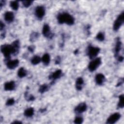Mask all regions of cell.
Instances as JSON below:
<instances>
[{
	"label": "cell",
	"instance_id": "22",
	"mask_svg": "<svg viewBox=\"0 0 124 124\" xmlns=\"http://www.w3.org/2000/svg\"><path fill=\"white\" fill-rule=\"evenodd\" d=\"M41 61V58L38 56H34L31 60V63L33 65L38 64Z\"/></svg>",
	"mask_w": 124,
	"mask_h": 124
},
{
	"label": "cell",
	"instance_id": "6",
	"mask_svg": "<svg viewBox=\"0 0 124 124\" xmlns=\"http://www.w3.org/2000/svg\"><path fill=\"white\" fill-rule=\"evenodd\" d=\"M121 117V114L119 113L116 112L111 115L107 120V124H113L117 122Z\"/></svg>",
	"mask_w": 124,
	"mask_h": 124
},
{
	"label": "cell",
	"instance_id": "9",
	"mask_svg": "<svg viewBox=\"0 0 124 124\" xmlns=\"http://www.w3.org/2000/svg\"><path fill=\"white\" fill-rule=\"evenodd\" d=\"M87 105L85 103H81L79 104L75 108V111L77 113H81L85 111L87 109Z\"/></svg>",
	"mask_w": 124,
	"mask_h": 124
},
{
	"label": "cell",
	"instance_id": "29",
	"mask_svg": "<svg viewBox=\"0 0 124 124\" xmlns=\"http://www.w3.org/2000/svg\"><path fill=\"white\" fill-rule=\"evenodd\" d=\"M14 103H15V100L12 98H10L7 100L6 105L8 106H10L13 105L14 104Z\"/></svg>",
	"mask_w": 124,
	"mask_h": 124
},
{
	"label": "cell",
	"instance_id": "36",
	"mask_svg": "<svg viewBox=\"0 0 124 124\" xmlns=\"http://www.w3.org/2000/svg\"><path fill=\"white\" fill-rule=\"evenodd\" d=\"M21 123H22L21 122L18 121H15L12 123V124H21Z\"/></svg>",
	"mask_w": 124,
	"mask_h": 124
},
{
	"label": "cell",
	"instance_id": "18",
	"mask_svg": "<svg viewBox=\"0 0 124 124\" xmlns=\"http://www.w3.org/2000/svg\"><path fill=\"white\" fill-rule=\"evenodd\" d=\"M24 114L25 116L30 117L33 116L34 114V109L33 108H27L24 112Z\"/></svg>",
	"mask_w": 124,
	"mask_h": 124
},
{
	"label": "cell",
	"instance_id": "20",
	"mask_svg": "<svg viewBox=\"0 0 124 124\" xmlns=\"http://www.w3.org/2000/svg\"><path fill=\"white\" fill-rule=\"evenodd\" d=\"M27 75V71L23 67H20L17 72V75L18 77L22 78L25 77Z\"/></svg>",
	"mask_w": 124,
	"mask_h": 124
},
{
	"label": "cell",
	"instance_id": "13",
	"mask_svg": "<svg viewBox=\"0 0 124 124\" xmlns=\"http://www.w3.org/2000/svg\"><path fill=\"white\" fill-rule=\"evenodd\" d=\"M16 86L15 83L14 81H11L7 82L4 84V89L5 91H12L13 90Z\"/></svg>",
	"mask_w": 124,
	"mask_h": 124
},
{
	"label": "cell",
	"instance_id": "15",
	"mask_svg": "<svg viewBox=\"0 0 124 124\" xmlns=\"http://www.w3.org/2000/svg\"><path fill=\"white\" fill-rule=\"evenodd\" d=\"M84 84V80L81 77H79L77 79L76 82V87L78 90H81L82 89Z\"/></svg>",
	"mask_w": 124,
	"mask_h": 124
},
{
	"label": "cell",
	"instance_id": "7",
	"mask_svg": "<svg viewBox=\"0 0 124 124\" xmlns=\"http://www.w3.org/2000/svg\"><path fill=\"white\" fill-rule=\"evenodd\" d=\"M35 13L36 17L38 19H42L43 18L45 15V8L42 6H37L35 11Z\"/></svg>",
	"mask_w": 124,
	"mask_h": 124
},
{
	"label": "cell",
	"instance_id": "23",
	"mask_svg": "<svg viewBox=\"0 0 124 124\" xmlns=\"http://www.w3.org/2000/svg\"><path fill=\"white\" fill-rule=\"evenodd\" d=\"M10 7L14 10H17L18 9L19 3L17 1H12L10 2Z\"/></svg>",
	"mask_w": 124,
	"mask_h": 124
},
{
	"label": "cell",
	"instance_id": "32",
	"mask_svg": "<svg viewBox=\"0 0 124 124\" xmlns=\"http://www.w3.org/2000/svg\"><path fill=\"white\" fill-rule=\"evenodd\" d=\"M4 24L2 21H0V31H2L3 29H4Z\"/></svg>",
	"mask_w": 124,
	"mask_h": 124
},
{
	"label": "cell",
	"instance_id": "30",
	"mask_svg": "<svg viewBox=\"0 0 124 124\" xmlns=\"http://www.w3.org/2000/svg\"><path fill=\"white\" fill-rule=\"evenodd\" d=\"M27 93H25V98H27V100L28 101H33L35 99L34 97L32 95H28Z\"/></svg>",
	"mask_w": 124,
	"mask_h": 124
},
{
	"label": "cell",
	"instance_id": "35",
	"mask_svg": "<svg viewBox=\"0 0 124 124\" xmlns=\"http://www.w3.org/2000/svg\"><path fill=\"white\" fill-rule=\"evenodd\" d=\"M5 4V1L3 0H0V8H1L3 5H4Z\"/></svg>",
	"mask_w": 124,
	"mask_h": 124
},
{
	"label": "cell",
	"instance_id": "33",
	"mask_svg": "<svg viewBox=\"0 0 124 124\" xmlns=\"http://www.w3.org/2000/svg\"><path fill=\"white\" fill-rule=\"evenodd\" d=\"M60 61H61V59L59 57H58L56 59V61H55V63L56 64H59L60 62Z\"/></svg>",
	"mask_w": 124,
	"mask_h": 124
},
{
	"label": "cell",
	"instance_id": "28",
	"mask_svg": "<svg viewBox=\"0 0 124 124\" xmlns=\"http://www.w3.org/2000/svg\"><path fill=\"white\" fill-rule=\"evenodd\" d=\"M83 119L81 117H77L74 120V123L77 124H79L82 123Z\"/></svg>",
	"mask_w": 124,
	"mask_h": 124
},
{
	"label": "cell",
	"instance_id": "17",
	"mask_svg": "<svg viewBox=\"0 0 124 124\" xmlns=\"http://www.w3.org/2000/svg\"><path fill=\"white\" fill-rule=\"evenodd\" d=\"M41 60H42L43 63L45 65H48L50 62V58L49 55L48 53H45L43 56Z\"/></svg>",
	"mask_w": 124,
	"mask_h": 124
},
{
	"label": "cell",
	"instance_id": "11",
	"mask_svg": "<svg viewBox=\"0 0 124 124\" xmlns=\"http://www.w3.org/2000/svg\"><path fill=\"white\" fill-rule=\"evenodd\" d=\"M4 17L6 22L8 23L12 22L14 19V13L10 11H7L4 14Z\"/></svg>",
	"mask_w": 124,
	"mask_h": 124
},
{
	"label": "cell",
	"instance_id": "25",
	"mask_svg": "<svg viewBox=\"0 0 124 124\" xmlns=\"http://www.w3.org/2000/svg\"><path fill=\"white\" fill-rule=\"evenodd\" d=\"M96 38L97 40H98L99 41H103L105 39V35L104 34L101 32H100L98 33H97V34L96 36Z\"/></svg>",
	"mask_w": 124,
	"mask_h": 124
},
{
	"label": "cell",
	"instance_id": "4",
	"mask_svg": "<svg viewBox=\"0 0 124 124\" xmlns=\"http://www.w3.org/2000/svg\"><path fill=\"white\" fill-rule=\"evenodd\" d=\"M101 59L100 58H97L91 61L88 65V69L90 72L95 71L101 64Z\"/></svg>",
	"mask_w": 124,
	"mask_h": 124
},
{
	"label": "cell",
	"instance_id": "19",
	"mask_svg": "<svg viewBox=\"0 0 124 124\" xmlns=\"http://www.w3.org/2000/svg\"><path fill=\"white\" fill-rule=\"evenodd\" d=\"M14 51V54H16L18 52V50L19 48V42L18 40H16L11 44Z\"/></svg>",
	"mask_w": 124,
	"mask_h": 124
},
{
	"label": "cell",
	"instance_id": "2",
	"mask_svg": "<svg viewBox=\"0 0 124 124\" xmlns=\"http://www.w3.org/2000/svg\"><path fill=\"white\" fill-rule=\"evenodd\" d=\"M0 50L6 58H9L11 54H14L12 45H3L0 47Z\"/></svg>",
	"mask_w": 124,
	"mask_h": 124
},
{
	"label": "cell",
	"instance_id": "26",
	"mask_svg": "<svg viewBox=\"0 0 124 124\" xmlns=\"http://www.w3.org/2000/svg\"><path fill=\"white\" fill-rule=\"evenodd\" d=\"M32 0H23L22 1L23 5L26 8L29 7L32 3Z\"/></svg>",
	"mask_w": 124,
	"mask_h": 124
},
{
	"label": "cell",
	"instance_id": "16",
	"mask_svg": "<svg viewBox=\"0 0 124 124\" xmlns=\"http://www.w3.org/2000/svg\"><path fill=\"white\" fill-rule=\"evenodd\" d=\"M121 47H122V42L119 39L117 38L116 42L115 47V55H116V56H117L120 50L121 49Z\"/></svg>",
	"mask_w": 124,
	"mask_h": 124
},
{
	"label": "cell",
	"instance_id": "31",
	"mask_svg": "<svg viewBox=\"0 0 124 124\" xmlns=\"http://www.w3.org/2000/svg\"><path fill=\"white\" fill-rule=\"evenodd\" d=\"M34 46H29V47H28V49L31 52H33L34 51Z\"/></svg>",
	"mask_w": 124,
	"mask_h": 124
},
{
	"label": "cell",
	"instance_id": "21",
	"mask_svg": "<svg viewBox=\"0 0 124 124\" xmlns=\"http://www.w3.org/2000/svg\"><path fill=\"white\" fill-rule=\"evenodd\" d=\"M124 107V95L121 94L119 97V102L118 103V107L119 108H123Z\"/></svg>",
	"mask_w": 124,
	"mask_h": 124
},
{
	"label": "cell",
	"instance_id": "5",
	"mask_svg": "<svg viewBox=\"0 0 124 124\" xmlns=\"http://www.w3.org/2000/svg\"><path fill=\"white\" fill-rule=\"evenodd\" d=\"M100 51V48L98 47L89 46L87 50V54L90 59L95 57Z\"/></svg>",
	"mask_w": 124,
	"mask_h": 124
},
{
	"label": "cell",
	"instance_id": "8",
	"mask_svg": "<svg viewBox=\"0 0 124 124\" xmlns=\"http://www.w3.org/2000/svg\"><path fill=\"white\" fill-rule=\"evenodd\" d=\"M42 34L45 37L47 38H52V37L53 36L50 31V27L47 24H45L43 26Z\"/></svg>",
	"mask_w": 124,
	"mask_h": 124
},
{
	"label": "cell",
	"instance_id": "12",
	"mask_svg": "<svg viewBox=\"0 0 124 124\" xmlns=\"http://www.w3.org/2000/svg\"><path fill=\"white\" fill-rule=\"evenodd\" d=\"M95 80L97 84L101 85L104 82L105 80V77L101 73L98 74L95 76Z\"/></svg>",
	"mask_w": 124,
	"mask_h": 124
},
{
	"label": "cell",
	"instance_id": "10",
	"mask_svg": "<svg viewBox=\"0 0 124 124\" xmlns=\"http://www.w3.org/2000/svg\"><path fill=\"white\" fill-rule=\"evenodd\" d=\"M19 64V61L17 59L14 60H9L7 62L6 66L9 69H14L16 68Z\"/></svg>",
	"mask_w": 124,
	"mask_h": 124
},
{
	"label": "cell",
	"instance_id": "3",
	"mask_svg": "<svg viewBox=\"0 0 124 124\" xmlns=\"http://www.w3.org/2000/svg\"><path fill=\"white\" fill-rule=\"evenodd\" d=\"M124 21V13L122 12L120 15L118 16L114 22L113 29L114 31H118L121 26L123 25Z\"/></svg>",
	"mask_w": 124,
	"mask_h": 124
},
{
	"label": "cell",
	"instance_id": "27",
	"mask_svg": "<svg viewBox=\"0 0 124 124\" xmlns=\"http://www.w3.org/2000/svg\"><path fill=\"white\" fill-rule=\"evenodd\" d=\"M39 36V34L37 32H34L31 34V41H34L36 39H37Z\"/></svg>",
	"mask_w": 124,
	"mask_h": 124
},
{
	"label": "cell",
	"instance_id": "14",
	"mask_svg": "<svg viewBox=\"0 0 124 124\" xmlns=\"http://www.w3.org/2000/svg\"><path fill=\"white\" fill-rule=\"evenodd\" d=\"M62 74V71L60 69H58L56 71H55L54 72H53L50 77V79H53V80H55L59 78L61 76Z\"/></svg>",
	"mask_w": 124,
	"mask_h": 124
},
{
	"label": "cell",
	"instance_id": "24",
	"mask_svg": "<svg viewBox=\"0 0 124 124\" xmlns=\"http://www.w3.org/2000/svg\"><path fill=\"white\" fill-rule=\"evenodd\" d=\"M48 89V86L46 84H43L42 85L39 89V92L41 93H43L45 92H46Z\"/></svg>",
	"mask_w": 124,
	"mask_h": 124
},
{
	"label": "cell",
	"instance_id": "1",
	"mask_svg": "<svg viewBox=\"0 0 124 124\" xmlns=\"http://www.w3.org/2000/svg\"><path fill=\"white\" fill-rule=\"evenodd\" d=\"M57 20L60 24L65 23L68 25H72L75 22L73 16L67 13L59 14L57 16Z\"/></svg>",
	"mask_w": 124,
	"mask_h": 124
},
{
	"label": "cell",
	"instance_id": "34",
	"mask_svg": "<svg viewBox=\"0 0 124 124\" xmlns=\"http://www.w3.org/2000/svg\"><path fill=\"white\" fill-rule=\"evenodd\" d=\"M118 60L119 62H122L124 60V57L123 56H119L118 58Z\"/></svg>",
	"mask_w": 124,
	"mask_h": 124
}]
</instances>
